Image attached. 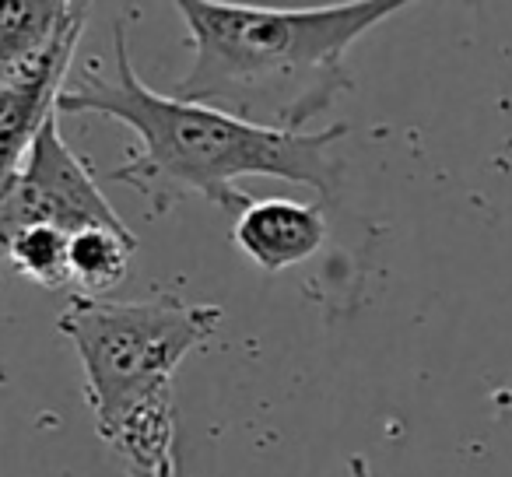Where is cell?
<instances>
[{
	"label": "cell",
	"instance_id": "cell-5",
	"mask_svg": "<svg viewBox=\"0 0 512 477\" xmlns=\"http://www.w3.org/2000/svg\"><path fill=\"white\" fill-rule=\"evenodd\" d=\"M78 43L81 29H74L29 67L0 78V193L22 172L39 130L60 116V95L67 88Z\"/></svg>",
	"mask_w": 512,
	"mask_h": 477
},
{
	"label": "cell",
	"instance_id": "cell-6",
	"mask_svg": "<svg viewBox=\"0 0 512 477\" xmlns=\"http://www.w3.org/2000/svg\"><path fill=\"white\" fill-rule=\"evenodd\" d=\"M232 243L260 271H288L327 243V214L320 204H299L285 197L253 200L235 218Z\"/></svg>",
	"mask_w": 512,
	"mask_h": 477
},
{
	"label": "cell",
	"instance_id": "cell-7",
	"mask_svg": "<svg viewBox=\"0 0 512 477\" xmlns=\"http://www.w3.org/2000/svg\"><path fill=\"white\" fill-rule=\"evenodd\" d=\"M88 8L67 0H0V78L29 67L67 32L85 29Z\"/></svg>",
	"mask_w": 512,
	"mask_h": 477
},
{
	"label": "cell",
	"instance_id": "cell-8",
	"mask_svg": "<svg viewBox=\"0 0 512 477\" xmlns=\"http://www.w3.org/2000/svg\"><path fill=\"white\" fill-rule=\"evenodd\" d=\"M137 253L134 232L116 228H85L71 235L67 250V271L78 299H106L109 288H116L130 271V260Z\"/></svg>",
	"mask_w": 512,
	"mask_h": 477
},
{
	"label": "cell",
	"instance_id": "cell-10",
	"mask_svg": "<svg viewBox=\"0 0 512 477\" xmlns=\"http://www.w3.org/2000/svg\"><path fill=\"white\" fill-rule=\"evenodd\" d=\"M348 470H351V477H372V470H369V463H365V456H351Z\"/></svg>",
	"mask_w": 512,
	"mask_h": 477
},
{
	"label": "cell",
	"instance_id": "cell-3",
	"mask_svg": "<svg viewBox=\"0 0 512 477\" xmlns=\"http://www.w3.org/2000/svg\"><path fill=\"white\" fill-rule=\"evenodd\" d=\"M221 316V306H197L179 295L151 302L74 295L57 316V330L81 358L95 435L130 477H176L172 376L190 351L211 341Z\"/></svg>",
	"mask_w": 512,
	"mask_h": 477
},
{
	"label": "cell",
	"instance_id": "cell-4",
	"mask_svg": "<svg viewBox=\"0 0 512 477\" xmlns=\"http://www.w3.org/2000/svg\"><path fill=\"white\" fill-rule=\"evenodd\" d=\"M39 225L60 228L67 235H78L85 228L130 232L127 221L102 197L88 162L74 155L71 144L64 141L57 116L39 130L22 172L0 193V257L15 235Z\"/></svg>",
	"mask_w": 512,
	"mask_h": 477
},
{
	"label": "cell",
	"instance_id": "cell-1",
	"mask_svg": "<svg viewBox=\"0 0 512 477\" xmlns=\"http://www.w3.org/2000/svg\"><path fill=\"white\" fill-rule=\"evenodd\" d=\"M60 113L109 116L134 130V151L109 179L148 197L155 214L176 197L197 193L239 218L253 204V197L239 190V179L246 176L313 186L320 200L341 193L344 165L334 148L351 134V123L337 120L306 134H281L176 95H158L137 78L123 22H116L113 32V71L88 67L64 88Z\"/></svg>",
	"mask_w": 512,
	"mask_h": 477
},
{
	"label": "cell",
	"instance_id": "cell-2",
	"mask_svg": "<svg viewBox=\"0 0 512 477\" xmlns=\"http://www.w3.org/2000/svg\"><path fill=\"white\" fill-rule=\"evenodd\" d=\"M190 36V71L176 99L218 109L242 123L306 134L351 88L348 50L397 15L400 0H351L334 8H246L176 0Z\"/></svg>",
	"mask_w": 512,
	"mask_h": 477
},
{
	"label": "cell",
	"instance_id": "cell-9",
	"mask_svg": "<svg viewBox=\"0 0 512 477\" xmlns=\"http://www.w3.org/2000/svg\"><path fill=\"white\" fill-rule=\"evenodd\" d=\"M67 250H71V235L60 232V228L39 225V228H29V232L15 235L11 246L4 250V260H8L25 281L57 292V288H71Z\"/></svg>",
	"mask_w": 512,
	"mask_h": 477
}]
</instances>
